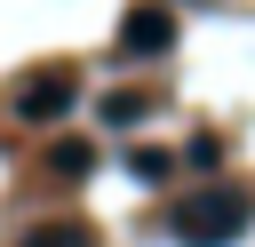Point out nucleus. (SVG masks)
I'll list each match as a JSON object with an SVG mask.
<instances>
[{
	"instance_id": "nucleus-3",
	"label": "nucleus",
	"mask_w": 255,
	"mask_h": 247,
	"mask_svg": "<svg viewBox=\"0 0 255 247\" xmlns=\"http://www.w3.org/2000/svg\"><path fill=\"white\" fill-rule=\"evenodd\" d=\"M167 48H175V16L159 0H143V8L120 16V56H167Z\"/></svg>"
},
{
	"instance_id": "nucleus-1",
	"label": "nucleus",
	"mask_w": 255,
	"mask_h": 247,
	"mask_svg": "<svg viewBox=\"0 0 255 247\" xmlns=\"http://www.w3.org/2000/svg\"><path fill=\"white\" fill-rule=\"evenodd\" d=\"M247 191L239 183H207V191H191L183 207H175V239L183 247H231L239 231H247Z\"/></svg>"
},
{
	"instance_id": "nucleus-5",
	"label": "nucleus",
	"mask_w": 255,
	"mask_h": 247,
	"mask_svg": "<svg viewBox=\"0 0 255 247\" xmlns=\"http://www.w3.org/2000/svg\"><path fill=\"white\" fill-rule=\"evenodd\" d=\"M48 167H56V175H80V167H88V143H56V159H48Z\"/></svg>"
},
{
	"instance_id": "nucleus-2",
	"label": "nucleus",
	"mask_w": 255,
	"mask_h": 247,
	"mask_svg": "<svg viewBox=\"0 0 255 247\" xmlns=\"http://www.w3.org/2000/svg\"><path fill=\"white\" fill-rule=\"evenodd\" d=\"M72 96H80V80H72L64 64H48V72H32V80L16 88V120H64Z\"/></svg>"
},
{
	"instance_id": "nucleus-4",
	"label": "nucleus",
	"mask_w": 255,
	"mask_h": 247,
	"mask_svg": "<svg viewBox=\"0 0 255 247\" xmlns=\"http://www.w3.org/2000/svg\"><path fill=\"white\" fill-rule=\"evenodd\" d=\"M16 247H96V239H88L80 223H40V231H24Z\"/></svg>"
}]
</instances>
